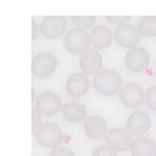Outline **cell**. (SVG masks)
<instances>
[{
    "instance_id": "obj_1",
    "label": "cell",
    "mask_w": 156,
    "mask_h": 156,
    "mask_svg": "<svg viewBox=\"0 0 156 156\" xmlns=\"http://www.w3.org/2000/svg\"><path fill=\"white\" fill-rule=\"evenodd\" d=\"M94 88L102 96H113L122 88V77L116 70H101L94 78Z\"/></svg>"
},
{
    "instance_id": "obj_2",
    "label": "cell",
    "mask_w": 156,
    "mask_h": 156,
    "mask_svg": "<svg viewBox=\"0 0 156 156\" xmlns=\"http://www.w3.org/2000/svg\"><path fill=\"white\" fill-rule=\"evenodd\" d=\"M35 139L42 146L56 148L62 143V131L54 123H44L36 130Z\"/></svg>"
},
{
    "instance_id": "obj_3",
    "label": "cell",
    "mask_w": 156,
    "mask_h": 156,
    "mask_svg": "<svg viewBox=\"0 0 156 156\" xmlns=\"http://www.w3.org/2000/svg\"><path fill=\"white\" fill-rule=\"evenodd\" d=\"M65 47L72 54H83L88 51L90 45V35L85 29L82 28H71L65 36Z\"/></svg>"
},
{
    "instance_id": "obj_4",
    "label": "cell",
    "mask_w": 156,
    "mask_h": 156,
    "mask_svg": "<svg viewBox=\"0 0 156 156\" xmlns=\"http://www.w3.org/2000/svg\"><path fill=\"white\" fill-rule=\"evenodd\" d=\"M58 60L51 52L39 53L33 58L31 62V70L34 76L45 78L56 70Z\"/></svg>"
},
{
    "instance_id": "obj_5",
    "label": "cell",
    "mask_w": 156,
    "mask_h": 156,
    "mask_svg": "<svg viewBox=\"0 0 156 156\" xmlns=\"http://www.w3.org/2000/svg\"><path fill=\"white\" fill-rule=\"evenodd\" d=\"M119 98L121 102L129 108H138L144 104L145 94L144 89L136 83H127L120 90Z\"/></svg>"
},
{
    "instance_id": "obj_6",
    "label": "cell",
    "mask_w": 156,
    "mask_h": 156,
    "mask_svg": "<svg viewBox=\"0 0 156 156\" xmlns=\"http://www.w3.org/2000/svg\"><path fill=\"white\" fill-rule=\"evenodd\" d=\"M67 21L63 16H47L40 23V32L49 39L57 38L66 30Z\"/></svg>"
},
{
    "instance_id": "obj_7",
    "label": "cell",
    "mask_w": 156,
    "mask_h": 156,
    "mask_svg": "<svg viewBox=\"0 0 156 156\" xmlns=\"http://www.w3.org/2000/svg\"><path fill=\"white\" fill-rule=\"evenodd\" d=\"M36 110L44 116H53L62 107V100L53 92H44L36 99Z\"/></svg>"
},
{
    "instance_id": "obj_8",
    "label": "cell",
    "mask_w": 156,
    "mask_h": 156,
    "mask_svg": "<svg viewBox=\"0 0 156 156\" xmlns=\"http://www.w3.org/2000/svg\"><path fill=\"white\" fill-rule=\"evenodd\" d=\"M125 63L133 72H141L149 65V54L143 47L131 48L126 54Z\"/></svg>"
},
{
    "instance_id": "obj_9",
    "label": "cell",
    "mask_w": 156,
    "mask_h": 156,
    "mask_svg": "<svg viewBox=\"0 0 156 156\" xmlns=\"http://www.w3.org/2000/svg\"><path fill=\"white\" fill-rule=\"evenodd\" d=\"M140 31L131 23H123L114 28L113 35L119 45L126 48H134L140 40Z\"/></svg>"
},
{
    "instance_id": "obj_10",
    "label": "cell",
    "mask_w": 156,
    "mask_h": 156,
    "mask_svg": "<svg viewBox=\"0 0 156 156\" xmlns=\"http://www.w3.org/2000/svg\"><path fill=\"white\" fill-rule=\"evenodd\" d=\"M105 143L114 151H125L133 144L132 134L122 128L112 129L105 136Z\"/></svg>"
},
{
    "instance_id": "obj_11",
    "label": "cell",
    "mask_w": 156,
    "mask_h": 156,
    "mask_svg": "<svg viewBox=\"0 0 156 156\" xmlns=\"http://www.w3.org/2000/svg\"><path fill=\"white\" fill-rule=\"evenodd\" d=\"M79 66L81 70L86 74H99L102 67V58L97 50L90 49L81 55Z\"/></svg>"
},
{
    "instance_id": "obj_12",
    "label": "cell",
    "mask_w": 156,
    "mask_h": 156,
    "mask_svg": "<svg viewBox=\"0 0 156 156\" xmlns=\"http://www.w3.org/2000/svg\"><path fill=\"white\" fill-rule=\"evenodd\" d=\"M151 127V119L144 111L133 112L127 120V128L132 135L141 136L147 133Z\"/></svg>"
},
{
    "instance_id": "obj_13",
    "label": "cell",
    "mask_w": 156,
    "mask_h": 156,
    "mask_svg": "<svg viewBox=\"0 0 156 156\" xmlns=\"http://www.w3.org/2000/svg\"><path fill=\"white\" fill-rule=\"evenodd\" d=\"M85 134L92 140H101L108 133V127L104 118L100 116H90L84 122Z\"/></svg>"
},
{
    "instance_id": "obj_14",
    "label": "cell",
    "mask_w": 156,
    "mask_h": 156,
    "mask_svg": "<svg viewBox=\"0 0 156 156\" xmlns=\"http://www.w3.org/2000/svg\"><path fill=\"white\" fill-rule=\"evenodd\" d=\"M66 92L72 97L80 98L85 96L90 88V83L86 75L75 73L67 78L66 83Z\"/></svg>"
},
{
    "instance_id": "obj_15",
    "label": "cell",
    "mask_w": 156,
    "mask_h": 156,
    "mask_svg": "<svg viewBox=\"0 0 156 156\" xmlns=\"http://www.w3.org/2000/svg\"><path fill=\"white\" fill-rule=\"evenodd\" d=\"M112 41L110 29L105 26H96L90 32V42L96 49H105Z\"/></svg>"
},
{
    "instance_id": "obj_16",
    "label": "cell",
    "mask_w": 156,
    "mask_h": 156,
    "mask_svg": "<svg viewBox=\"0 0 156 156\" xmlns=\"http://www.w3.org/2000/svg\"><path fill=\"white\" fill-rule=\"evenodd\" d=\"M62 117L70 123H78L86 119V108L84 105L78 104L76 101H67L63 105L62 108Z\"/></svg>"
},
{
    "instance_id": "obj_17",
    "label": "cell",
    "mask_w": 156,
    "mask_h": 156,
    "mask_svg": "<svg viewBox=\"0 0 156 156\" xmlns=\"http://www.w3.org/2000/svg\"><path fill=\"white\" fill-rule=\"evenodd\" d=\"M132 156H156V144L148 138H139L131 145Z\"/></svg>"
},
{
    "instance_id": "obj_18",
    "label": "cell",
    "mask_w": 156,
    "mask_h": 156,
    "mask_svg": "<svg viewBox=\"0 0 156 156\" xmlns=\"http://www.w3.org/2000/svg\"><path fill=\"white\" fill-rule=\"evenodd\" d=\"M138 29L141 35L146 37L156 36V16H144L138 23Z\"/></svg>"
},
{
    "instance_id": "obj_19",
    "label": "cell",
    "mask_w": 156,
    "mask_h": 156,
    "mask_svg": "<svg viewBox=\"0 0 156 156\" xmlns=\"http://www.w3.org/2000/svg\"><path fill=\"white\" fill-rule=\"evenodd\" d=\"M72 23L78 28H89L94 26L96 22V16H71Z\"/></svg>"
},
{
    "instance_id": "obj_20",
    "label": "cell",
    "mask_w": 156,
    "mask_h": 156,
    "mask_svg": "<svg viewBox=\"0 0 156 156\" xmlns=\"http://www.w3.org/2000/svg\"><path fill=\"white\" fill-rule=\"evenodd\" d=\"M145 104L149 109L156 111V86H151L145 93Z\"/></svg>"
},
{
    "instance_id": "obj_21",
    "label": "cell",
    "mask_w": 156,
    "mask_h": 156,
    "mask_svg": "<svg viewBox=\"0 0 156 156\" xmlns=\"http://www.w3.org/2000/svg\"><path fill=\"white\" fill-rule=\"evenodd\" d=\"M92 156H117L115 151L110 148L109 146L102 145L94 150Z\"/></svg>"
},
{
    "instance_id": "obj_22",
    "label": "cell",
    "mask_w": 156,
    "mask_h": 156,
    "mask_svg": "<svg viewBox=\"0 0 156 156\" xmlns=\"http://www.w3.org/2000/svg\"><path fill=\"white\" fill-rule=\"evenodd\" d=\"M49 156H75V154L66 147H56L51 151Z\"/></svg>"
},
{
    "instance_id": "obj_23",
    "label": "cell",
    "mask_w": 156,
    "mask_h": 156,
    "mask_svg": "<svg viewBox=\"0 0 156 156\" xmlns=\"http://www.w3.org/2000/svg\"><path fill=\"white\" fill-rule=\"evenodd\" d=\"M105 19L108 22H110L111 23L114 24H118V26H121V24L126 23V22L130 19V16H106Z\"/></svg>"
},
{
    "instance_id": "obj_24",
    "label": "cell",
    "mask_w": 156,
    "mask_h": 156,
    "mask_svg": "<svg viewBox=\"0 0 156 156\" xmlns=\"http://www.w3.org/2000/svg\"><path fill=\"white\" fill-rule=\"evenodd\" d=\"M31 113H32V118H33V123H32V130H37L39 127H40L41 124V117H40V113L36 110L32 108L31 109Z\"/></svg>"
},
{
    "instance_id": "obj_25",
    "label": "cell",
    "mask_w": 156,
    "mask_h": 156,
    "mask_svg": "<svg viewBox=\"0 0 156 156\" xmlns=\"http://www.w3.org/2000/svg\"><path fill=\"white\" fill-rule=\"evenodd\" d=\"M32 40H35L36 37L39 35V29L37 28V23L36 22L32 20Z\"/></svg>"
},
{
    "instance_id": "obj_26",
    "label": "cell",
    "mask_w": 156,
    "mask_h": 156,
    "mask_svg": "<svg viewBox=\"0 0 156 156\" xmlns=\"http://www.w3.org/2000/svg\"><path fill=\"white\" fill-rule=\"evenodd\" d=\"M34 101V90L32 89V101Z\"/></svg>"
}]
</instances>
